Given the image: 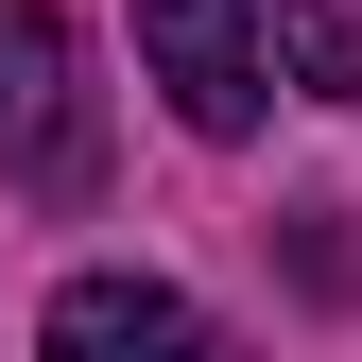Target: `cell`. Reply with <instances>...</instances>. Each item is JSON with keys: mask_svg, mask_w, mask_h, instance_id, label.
<instances>
[{"mask_svg": "<svg viewBox=\"0 0 362 362\" xmlns=\"http://www.w3.org/2000/svg\"><path fill=\"white\" fill-rule=\"evenodd\" d=\"M86 173H104V121H86V52L52 0H0V190L35 207H86Z\"/></svg>", "mask_w": 362, "mask_h": 362, "instance_id": "obj_1", "label": "cell"}, {"mask_svg": "<svg viewBox=\"0 0 362 362\" xmlns=\"http://www.w3.org/2000/svg\"><path fill=\"white\" fill-rule=\"evenodd\" d=\"M139 69H156V104L190 139H259V86H276L259 0H139Z\"/></svg>", "mask_w": 362, "mask_h": 362, "instance_id": "obj_2", "label": "cell"}, {"mask_svg": "<svg viewBox=\"0 0 362 362\" xmlns=\"http://www.w3.org/2000/svg\"><path fill=\"white\" fill-rule=\"evenodd\" d=\"M35 362H224V345H207V310L173 276H69L35 310Z\"/></svg>", "mask_w": 362, "mask_h": 362, "instance_id": "obj_3", "label": "cell"}, {"mask_svg": "<svg viewBox=\"0 0 362 362\" xmlns=\"http://www.w3.org/2000/svg\"><path fill=\"white\" fill-rule=\"evenodd\" d=\"M259 52L310 69L328 104H362V18H345V0H276V18H259Z\"/></svg>", "mask_w": 362, "mask_h": 362, "instance_id": "obj_4", "label": "cell"}]
</instances>
